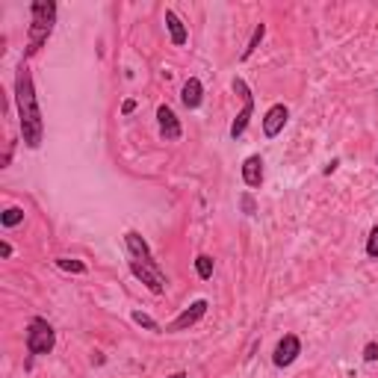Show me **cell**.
<instances>
[{"label": "cell", "mask_w": 378, "mask_h": 378, "mask_svg": "<svg viewBox=\"0 0 378 378\" xmlns=\"http://www.w3.org/2000/svg\"><path fill=\"white\" fill-rule=\"evenodd\" d=\"M15 104H18V125H21L24 145L39 148L44 142V118H42V107L36 98V86H33V74L24 62L15 71Z\"/></svg>", "instance_id": "cell-1"}, {"label": "cell", "mask_w": 378, "mask_h": 378, "mask_svg": "<svg viewBox=\"0 0 378 378\" xmlns=\"http://www.w3.org/2000/svg\"><path fill=\"white\" fill-rule=\"evenodd\" d=\"M57 24V3L53 0H36L30 6V30H27V57L39 53V48L51 39Z\"/></svg>", "instance_id": "cell-2"}, {"label": "cell", "mask_w": 378, "mask_h": 378, "mask_svg": "<svg viewBox=\"0 0 378 378\" xmlns=\"http://www.w3.org/2000/svg\"><path fill=\"white\" fill-rule=\"evenodd\" d=\"M53 346H57V331H53V325L48 319H30L27 325V352L30 354H48L53 352Z\"/></svg>", "instance_id": "cell-3"}, {"label": "cell", "mask_w": 378, "mask_h": 378, "mask_svg": "<svg viewBox=\"0 0 378 378\" xmlns=\"http://www.w3.org/2000/svg\"><path fill=\"white\" fill-rule=\"evenodd\" d=\"M233 89H237L240 98H242V109H240V116L233 118V125H231V139H240L242 133H246L249 121H251V113H254V95H251V89H249V83L242 80V77L233 80Z\"/></svg>", "instance_id": "cell-4"}, {"label": "cell", "mask_w": 378, "mask_h": 378, "mask_svg": "<svg viewBox=\"0 0 378 378\" xmlns=\"http://www.w3.org/2000/svg\"><path fill=\"white\" fill-rule=\"evenodd\" d=\"M125 246H127V254H130L133 263H142V266H151V269H160L157 260H154V254H151V249H148V242L142 240L136 231H127V233H125Z\"/></svg>", "instance_id": "cell-5"}, {"label": "cell", "mask_w": 378, "mask_h": 378, "mask_svg": "<svg viewBox=\"0 0 378 378\" xmlns=\"http://www.w3.org/2000/svg\"><path fill=\"white\" fill-rule=\"evenodd\" d=\"M204 314H207V298H198V302L189 305L174 322H169V325H165V331H169V334H174V331H189L192 325H198V322L204 319Z\"/></svg>", "instance_id": "cell-6"}, {"label": "cell", "mask_w": 378, "mask_h": 378, "mask_svg": "<svg viewBox=\"0 0 378 378\" xmlns=\"http://www.w3.org/2000/svg\"><path fill=\"white\" fill-rule=\"evenodd\" d=\"M157 121H160V133H163V139L165 142H177L181 139V121H177V116H174V109L169 107V104H160L157 107Z\"/></svg>", "instance_id": "cell-7"}, {"label": "cell", "mask_w": 378, "mask_h": 378, "mask_svg": "<svg viewBox=\"0 0 378 378\" xmlns=\"http://www.w3.org/2000/svg\"><path fill=\"white\" fill-rule=\"evenodd\" d=\"M130 272L136 275L151 293H157V296L165 293V275H163L160 269H151V266H142V263H133V260H130Z\"/></svg>", "instance_id": "cell-8"}, {"label": "cell", "mask_w": 378, "mask_h": 378, "mask_svg": "<svg viewBox=\"0 0 378 378\" xmlns=\"http://www.w3.org/2000/svg\"><path fill=\"white\" fill-rule=\"evenodd\" d=\"M298 354H302V343H298V337L296 334H284V340L275 346L272 361H275V366H290Z\"/></svg>", "instance_id": "cell-9"}, {"label": "cell", "mask_w": 378, "mask_h": 378, "mask_svg": "<svg viewBox=\"0 0 378 378\" xmlns=\"http://www.w3.org/2000/svg\"><path fill=\"white\" fill-rule=\"evenodd\" d=\"M287 118H290V109H287L284 104H275V107H269L266 109V116H263V133L266 136H278V133L284 130V125H287Z\"/></svg>", "instance_id": "cell-10"}, {"label": "cell", "mask_w": 378, "mask_h": 378, "mask_svg": "<svg viewBox=\"0 0 378 378\" xmlns=\"http://www.w3.org/2000/svg\"><path fill=\"white\" fill-rule=\"evenodd\" d=\"M181 101H183L186 109H198V107H201V101H204V86H201V80H198V77H189V80L183 83Z\"/></svg>", "instance_id": "cell-11"}, {"label": "cell", "mask_w": 378, "mask_h": 378, "mask_svg": "<svg viewBox=\"0 0 378 378\" xmlns=\"http://www.w3.org/2000/svg\"><path fill=\"white\" fill-rule=\"evenodd\" d=\"M242 181H246V186H251V189L263 183V157L260 154L246 157V163H242Z\"/></svg>", "instance_id": "cell-12"}, {"label": "cell", "mask_w": 378, "mask_h": 378, "mask_svg": "<svg viewBox=\"0 0 378 378\" xmlns=\"http://www.w3.org/2000/svg\"><path fill=\"white\" fill-rule=\"evenodd\" d=\"M165 27H169V33H172V42H174V44H186L189 33H186V27H183V21L177 18L174 9H165Z\"/></svg>", "instance_id": "cell-13"}, {"label": "cell", "mask_w": 378, "mask_h": 378, "mask_svg": "<svg viewBox=\"0 0 378 378\" xmlns=\"http://www.w3.org/2000/svg\"><path fill=\"white\" fill-rule=\"evenodd\" d=\"M24 222V210L21 207H6L3 213H0V225L3 228H15V225H21Z\"/></svg>", "instance_id": "cell-14"}, {"label": "cell", "mask_w": 378, "mask_h": 378, "mask_svg": "<svg viewBox=\"0 0 378 378\" xmlns=\"http://www.w3.org/2000/svg\"><path fill=\"white\" fill-rule=\"evenodd\" d=\"M263 36H266V24H258L254 27V33H251V39H249V44L242 48V60H249L254 51H258V44L263 42Z\"/></svg>", "instance_id": "cell-15"}, {"label": "cell", "mask_w": 378, "mask_h": 378, "mask_svg": "<svg viewBox=\"0 0 378 378\" xmlns=\"http://www.w3.org/2000/svg\"><path fill=\"white\" fill-rule=\"evenodd\" d=\"M195 272H198V278H213V258L210 254H198L195 258Z\"/></svg>", "instance_id": "cell-16"}, {"label": "cell", "mask_w": 378, "mask_h": 378, "mask_svg": "<svg viewBox=\"0 0 378 378\" xmlns=\"http://www.w3.org/2000/svg\"><path fill=\"white\" fill-rule=\"evenodd\" d=\"M57 266H60L62 272H74V275H83L86 272V263L71 260V258H57Z\"/></svg>", "instance_id": "cell-17"}, {"label": "cell", "mask_w": 378, "mask_h": 378, "mask_svg": "<svg viewBox=\"0 0 378 378\" xmlns=\"http://www.w3.org/2000/svg\"><path fill=\"white\" fill-rule=\"evenodd\" d=\"M133 322H136V325H142V328H148V331H160L157 322H154L148 314H142V310H133Z\"/></svg>", "instance_id": "cell-18"}, {"label": "cell", "mask_w": 378, "mask_h": 378, "mask_svg": "<svg viewBox=\"0 0 378 378\" xmlns=\"http://www.w3.org/2000/svg\"><path fill=\"white\" fill-rule=\"evenodd\" d=\"M366 254H370V258H378V225L370 231V240H366Z\"/></svg>", "instance_id": "cell-19"}, {"label": "cell", "mask_w": 378, "mask_h": 378, "mask_svg": "<svg viewBox=\"0 0 378 378\" xmlns=\"http://www.w3.org/2000/svg\"><path fill=\"white\" fill-rule=\"evenodd\" d=\"M363 361L366 363H375L378 361V343H366V346H363Z\"/></svg>", "instance_id": "cell-20"}, {"label": "cell", "mask_w": 378, "mask_h": 378, "mask_svg": "<svg viewBox=\"0 0 378 378\" xmlns=\"http://www.w3.org/2000/svg\"><path fill=\"white\" fill-rule=\"evenodd\" d=\"M242 210H246L249 216L254 213V198H251V195H242Z\"/></svg>", "instance_id": "cell-21"}, {"label": "cell", "mask_w": 378, "mask_h": 378, "mask_svg": "<svg viewBox=\"0 0 378 378\" xmlns=\"http://www.w3.org/2000/svg\"><path fill=\"white\" fill-rule=\"evenodd\" d=\"M133 109H136V101H133V98H127V101L121 104V113H125V116H130Z\"/></svg>", "instance_id": "cell-22"}, {"label": "cell", "mask_w": 378, "mask_h": 378, "mask_svg": "<svg viewBox=\"0 0 378 378\" xmlns=\"http://www.w3.org/2000/svg\"><path fill=\"white\" fill-rule=\"evenodd\" d=\"M0 254H3V258H12V246H9V242L3 240L0 242Z\"/></svg>", "instance_id": "cell-23"}, {"label": "cell", "mask_w": 378, "mask_h": 378, "mask_svg": "<svg viewBox=\"0 0 378 378\" xmlns=\"http://www.w3.org/2000/svg\"><path fill=\"white\" fill-rule=\"evenodd\" d=\"M169 378H186V372H174V375H169Z\"/></svg>", "instance_id": "cell-24"}, {"label": "cell", "mask_w": 378, "mask_h": 378, "mask_svg": "<svg viewBox=\"0 0 378 378\" xmlns=\"http://www.w3.org/2000/svg\"><path fill=\"white\" fill-rule=\"evenodd\" d=\"M375 163H378V157H375Z\"/></svg>", "instance_id": "cell-25"}]
</instances>
